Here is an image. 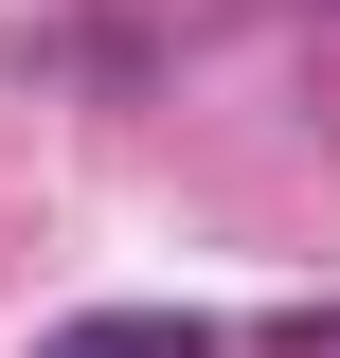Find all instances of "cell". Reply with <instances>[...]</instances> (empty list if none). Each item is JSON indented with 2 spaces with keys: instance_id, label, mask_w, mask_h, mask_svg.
Wrapping results in <instances>:
<instances>
[{
  "instance_id": "1",
  "label": "cell",
  "mask_w": 340,
  "mask_h": 358,
  "mask_svg": "<svg viewBox=\"0 0 340 358\" xmlns=\"http://www.w3.org/2000/svg\"><path fill=\"white\" fill-rule=\"evenodd\" d=\"M36 358H215V322H179V305H90V322H54Z\"/></svg>"
}]
</instances>
